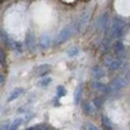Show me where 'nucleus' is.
<instances>
[{
	"label": "nucleus",
	"instance_id": "nucleus-1",
	"mask_svg": "<svg viewBox=\"0 0 130 130\" xmlns=\"http://www.w3.org/2000/svg\"><path fill=\"white\" fill-rule=\"evenodd\" d=\"M129 83L126 82V79L122 77V75H118V77H115L109 83L105 86V90L104 92L108 95V96H113L116 95L117 92H120L122 89H125Z\"/></svg>",
	"mask_w": 130,
	"mask_h": 130
},
{
	"label": "nucleus",
	"instance_id": "nucleus-2",
	"mask_svg": "<svg viewBox=\"0 0 130 130\" xmlns=\"http://www.w3.org/2000/svg\"><path fill=\"white\" fill-rule=\"evenodd\" d=\"M126 26V21L118 16H115L111 21V27H109V38H120L124 34V30Z\"/></svg>",
	"mask_w": 130,
	"mask_h": 130
},
{
	"label": "nucleus",
	"instance_id": "nucleus-3",
	"mask_svg": "<svg viewBox=\"0 0 130 130\" xmlns=\"http://www.w3.org/2000/svg\"><path fill=\"white\" fill-rule=\"evenodd\" d=\"M75 32H77V29H75L74 22L67 25L65 27H62V29L60 30V32L55 37V39H53V44H55V46L62 44V43H65L67 40H69L70 37H72L73 34H75Z\"/></svg>",
	"mask_w": 130,
	"mask_h": 130
},
{
	"label": "nucleus",
	"instance_id": "nucleus-4",
	"mask_svg": "<svg viewBox=\"0 0 130 130\" xmlns=\"http://www.w3.org/2000/svg\"><path fill=\"white\" fill-rule=\"evenodd\" d=\"M104 64H105L107 69L109 70V72H116V70H118V69L122 68L124 61H122L121 59L116 57V56L107 55V56L104 57Z\"/></svg>",
	"mask_w": 130,
	"mask_h": 130
},
{
	"label": "nucleus",
	"instance_id": "nucleus-5",
	"mask_svg": "<svg viewBox=\"0 0 130 130\" xmlns=\"http://www.w3.org/2000/svg\"><path fill=\"white\" fill-rule=\"evenodd\" d=\"M95 27L99 31H103V32L107 31L108 27H111V21H109V17H108V13H104L98 18L96 24H95Z\"/></svg>",
	"mask_w": 130,
	"mask_h": 130
},
{
	"label": "nucleus",
	"instance_id": "nucleus-6",
	"mask_svg": "<svg viewBox=\"0 0 130 130\" xmlns=\"http://www.w3.org/2000/svg\"><path fill=\"white\" fill-rule=\"evenodd\" d=\"M112 50L115 52L116 57L124 60V57H125V46H124V43L121 40H116L113 43V46H112Z\"/></svg>",
	"mask_w": 130,
	"mask_h": 130
},
{
	"label": "nucleus",
	"instance_id": "nucleus-7",
	"mask_svg": "<svg viewBox=\"0 0 130 130\" xmlns=\"http://www.w3.org/2000/svg\"><path fill=\"white\" fill-rule=\"evenodd\" d=\"M51 72V65L48 64H44V65H38L37 68H34L32 73L38 77H47V74Z\"/></svg>",
	"mask_w": 130,
	"mask_h": 130
},
{
	"label": "nucleus",
	"instance_id": "nucleus-8",
	"mask_svg": "<svg viewBox=\"0 0 130 130\" xmlns=\"http://www.w3.org/2000/svg\"><path fill=\"white\" fill-rule=\"evenodd\" d=\"M91 75L94 79H102L103 77H105V69L103 67H100V65H95V67L91 69Z\"/></svg>",
	"mask_w": 130,
	"mask_h": 130
},
{
	"label": "nucleus",
	"instance_id": "nucleus-9",
	"mask_svg": "<svg viewBox=\"0 0 130 130\" xmlns=\"http://www.w3.org/2000/svg\"><path fill=\"white\" fill-rule=\"evenodd\" d=\"M25 92V89L24 87H16V89H13L12 91H10V94H9V96H8V102H13V100H16V99H18V98L21 96Z\"/></svg>",
	"mask_w": 130,
	"mask_h": 130
},
{
	"label": "nucleus",
	"instance_id": "nucleus-10",
	"mask_svg": "<svg viewBox=\"0 0 130 130\" xmlns=\"http://www.w3.org/2000/svg\"><path fill=\"white\" fill-rule=\"evenodd\" d=\"M51 43H52V40H51V37H50L48 34H43V35L39 38V46H40L43 50H47V48L51 46Z\"/></svg>",
	"mask_w": 130,
	"mask_h": 130
},
{
	"label": "nucleus",
	"instance_id": "nucleus-11",
	"mask_svg": "<svg viewBox=\"0 0 130 130\" xmlns=\"http://www.w3.org/2000/svg\"><path fill=\"white\" fill-rule=\"evenodd\" d=\"M25 46H26V48L30 52L34 51V48H35V39H34V35H32V34H27L26 35V38H25Z\"/></svg>",
	"mask_w": 130,
	"mask_h": 130
},
{
	"label": "nucleus",
	"instance_id": "nucleus-12",
	"mask_svg": "<svg viewBox=\"0 0 130 130\" xmlns=\"http://www.w3.org/2000/svg\"><path fill=\"white\" fill-rule=\"evenodd\" d=\"M82 91H83V85L79 83L77 87H75V91H74V103H75V105H78V104L81 103Z\"/></svg>",
	"mask_w": 130,
	"mask_h": 130
},
{
	"label": "nucleus",
	"instance_id": "nucleus-13",
	"mask_svg": "<svg viewBox=\"0 0 130 130\" xmlns=\"http://www.w3.org/2000/svg\"><path fill=\"white\" fill-rule=\"evenodd\" d=\"M90 86H91V89H92V90H96V91H104L107 85L102 83L100 81H98V79H92V81L90 82Z\"/></svg>",
	"mask_w": 130,
	"mask_h": 130
},
{
	"label": "nucleus",
	"instance_id": "nucleus-14",
	"mask_svg": "<svg viewBox=\"0 0 130 130\" xmlns=\"http://www.w3.org/2000/svg\"><path fill=\"white\" fill-rule=\"evenodd\" d=\"M102 124H103V126H104L105 130H115V129H113V124H112V121L109 120V117H107L105 115L102 116Z\"/></svg>",
	"mask_w": 130,
	"mask_h": 130
},
{
	"label": "nucleus",
	"instance_id": "nucleus-15",
	"mask_svg": "<svg viewBox=\"0 0 130 130\" xmlns=\"http://www.w3.org/2000/svg\"><path fill=\"white\" fill-rule=\"evenodd\" d=\"M24 124V118H21V117H18V118H14L13 120V122H10V129L9 130H18V127Z\"/></svg>",
	"mask_w": 130,
	"mask_h": 130
},
{
	"label": "nucleus",
	"instance_id": "nucleus-16",
	"mask_svg": "<svg viewBox=\"0 0 130 130\" xmlns=\"http://www.w3.org/2000/svg\"><path fill=\"white\" fill-rule=\"evenodd\" d=\"M52 82V78L51 77H43L39 82H38V86L39 87H48Z\"/></svg>",
	"mask_w": 130,
	"mask_h": 130
},
{
	"label": "nucleus",
	"instance_id": "nucleus-17",
	"mask_svg": "<svg viewBox=\"0 0 130 130\" xmlns=\"http://www.w3.org/2000/svg\"><path fill=\"white\" fill-rule=\"evenodd\" d=\"M79 51H81V50H79L78 46H73V47H70V48L68 50L67 53H68V56H69V57H74V56H77L78 53H79Z\"/></svg>",
	"mask_w": 130,
	"mask_h": 130
},
{
	"label": "nucleus",
	"instance_id": "nucleus-18",
	"mask_svg": "<svg viewBox=\"0 0 130 130\" xmlns=\"http://www.w3.org/2000/svg\"><path fill=\"white\" fill-rule=\"evenodd\" d=\"M67 95V90H65L64 86H57V89H56V96H57V99H60V98L65 96Z\"/></svg>",
	"mask_w": 130,
	"mask_h": 130
},
{
	"label": "nucleus",
	"instance_id": "nucleus-19",
	"mask_svg": "<svg viewBox=\"0 0 130 130\" xmlns=\"http://www.w3.org/2000/svg\"><path fill=\"white\" fill-rule=\"evenodd\" d=\"M103 103H104V99H103V98H100V96H96L95 99H94V105H95V108H100V107L103 105Z\"/></svg>",
	"mask_w": 130,
	"mask_h": 130
},
{
	"label": "nucleus",
	"instance_id": "nucleus-20",
	"mask_svg": "<svg viewBox=\"0 0 130 130\" xmlns=\"http://www.w3.org/2000/svg\"><path fill=\"white\" fill-rule=\"evenodd\" d=\"M83 111H85V113H87V115H91L92 113V105L89 103V104H86L85 107H83Z\"/></svg>",
	"mask_w": 130,
	"mask_h": 130
},
{
	"label": "nucleus",
	"instance_id": "nucleus-21",
	"mask_svg": "<svg viewBox=\"0 0 130 130\" xmlns=\"http://www.w3.org/2000/svg\"><path fill=\"white\" fill-rule=\"evenodd\" d=\"M85 130H99V127H96L94 124H90V122H87L85 125Z\"/></svg>",
	"mask_w": 130,
	"mask_h": 130
},
{
	"label": "nucleus",
	"instance_id": "nucleus-22",
	"mask_svg": "<svg viewBox=\"0 0 130 130\" xmlns=\"http://www.w3.org/2000/svg\"><path fill=\"white\" fill-rule=\"evenodd\" d=\"M122 77L126 79V82H127V83H130V68H127V69L125 70V73L122 74Z\"/></svg>",
	"mask_w": 130,
	"mask_h": 130
},
{
	"label": "nucleus",
	"instance_id": "nucleus-23",
	"mask_svg": "<svg viewBox=\"0 0 130 130\" xmlns=\"http://www.w3.org/2000/svg\"><path fill=\"white\" fill-rule=\"evenodd\" d=\"M14 50H17L18 52H21V51H22V44L18 43V42H14Z\"/></svg>",
	"mask_w": 130,
	"mask_h": 130
},
{
	"label": "nucleus",
	"instance_id": "nucleus-24",
	"mask_svg": "<svg viewBox=\"0 0 130 130\" xmlns=\"http://www.w3.org/2000/svg\"><path fill=\"white\" fill-rule=\"evenodd\" d=\"M10 129V122H3L2 124V130H9Z\"/></svg>",
	"mask_w": 130,
	"mask_h": 130
}]
</instances>
